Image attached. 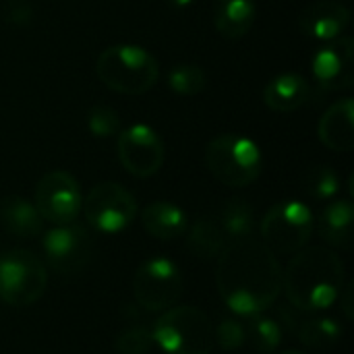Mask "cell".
<instances>
[{
	"mask_svg": "<svg viewBox=\"0 0 354 354\" xmlns=\"http://www.w3.org/2000/svg\"><path fill=\"white\" fill-rule=\"evenodd\" d=\"M168 87L178 95H197L207 87V75L197 64H176L168 73Z\"/></svg>",
	"mask_w": 354,
	"mask_h": 354,
	"instance_id": "26",
	"label": "cell"
},
{
	"mask_svg": "<svg viewBox=\"0 0 354 354\" xmlns=\"http://www.w3.org/2000/svg\"><path fill=\"white\" fill-rule=\"evenodd\" d=\"M319 141L332 151H353L354 149V102L353 97H342L332 104L319 124Z\"/></svg>",
	"mask_w": 354,
	"mask_h": 354,
	"instance_id": "15",
	"label": "cell"
},
{
	"mask_svg": "<svg viewBox=\"0 0 354 354\" xmlns=\"http://www.w3.org/2000/svg\"><path fill=\"white\" fill-rule=\"evenodd\" d=\"M255 15V0H218L214 10V25L220 35L239 39L253 27Z\"/></svg>",
	"mask_w": 354,
	"mask_h": 354,
	"instance_id": "20",
	"label": "cell"
},
{
	"mask_svg": "<svg viewBox=\"0 0 354 354\" xmlns=\"http://www.w3.org/2000/svg\"><path fill=\"white\" fill-rule=\"evenodd\" d=\"M2 17L6 23H10L15 27H25L33 19V6L29 0H4Z\"/></svg>",
	"mask_w": 354,
	"mask_h": 354,
	"instance_id": "30",
	"label": "cell"
},
{
	"mask_svg": "<svg viewBox=\"0 0 354 354\" xmlns=\"http://www.w3.org/2000/svg\"><path fill=\"white\" fill-rule=\"evenodd\" d=\"M174 8H187V6H191L195 0H168Z\"/></svg>",
	"mask_w": 354,
	"mask_h": 354,
	"instance_id": "33",
	"label": "cell"
},
{
	"mask_svg": "<svg viewBox=\"0 0 354 354\" xmlns=\"http://www.w3.org/2000/svg\"><path fill=\"white\" fill-rule=\"evenodd\" d=\"M133 295L145 311H166L183 295V274L168 257H151L137 268Z\"/></svg>",
	"mask_w": 354,
	"mask_h": 354,
	"instance_id": "9",
	"label": "cell"
},
{
	"mask_svg": "<svg viewBox=\"0 0 354 354\" xmlns=\"http://www.w3.org/2000/svg\"><path fill=\"white\" fill-rule=\"evenodd\" d=\"M218 222H220V226H222V230L230 243L251 239L255 228H257L255 207L245 199H232L224 205Z\"/></svg>",
	"mask_w": 354,
	"mask_h": 354,
	"instance_id": "23",
	"label": "cell"
},
{
	"mask_svg": "<svg viewBox=\"0 0 354 354\" xmlns=\"http://www.w3.org/2000/svg\"><path fill=\"white\" fill-rule=\"evenodd\" d=\"M313 81L322 91H342L354 83V37L340 35L326 41L311 60Z\"/></svg>",
	"mask_w": 354,
	"mask_h": 354,
	"instance_id": "13",
	"label": "cell"
},
{
	"mask_svg": "<svg viewBox=\"0 0 354 354\" xmlns=\"http://www.w3.org/2000/svg\"><path fill=\"white\" fill-rule=\"evenodd\" d=\"M116 151L122 168L137 178L153 176L166 158L162 137L156 133V129L143 122L118 131Z\"/></svg>",
	"mask_w": 354,
	"mask_h": 354,
	"instance_id": "11",
	"label": "cell"
},
{
	"mask_svg": "<svg viewBox=\"0 0 354 354\" xmlns=\"http://www.w3.org/2000/svg\"><path fill=\"white\" fill-rule=\"evenodd\" d=\"M315 230V218L303 201H280L268 209L259 224L261 243L278 257L303 251Z\"/></svg>",
	"mask_w": 354,
	"mask_h": 354,
	"instance_id": "6",
	"label": "cell"
},
{
	"mask_svg": "<svg viewBox=\"0 0 354 354\" xmlns=\"http://www.w3.org/2000/svg\"><path fill=\"white\" fill-rule=\"evenodd\" d=\"M95 75L116 93L141 95L156 85L160 66L149 50L135 44H116L100 52Z\"/></svg>",
	"mask_w": 354,
	"mask_h": 354,
	"instance_id": "3",
	"label": "cell"
},
{
	"mask_svg": "<svg viewBox=\"0 0 354 354\" xmlns=\"http://www.w3.org/2000/svg\"><path fill=\"white\" fill-rule=\"evenodd\" d=\"M280 354H305V353H301V351H284V353H280Z\"/></svg>",
	"mask_w": 354,
	"mask_h": 354,
	"instance_id": "34",
	"label": "cell"
},
{
	"mask_svg": "<svg viewBox=\"0 0 354 354\" xmlns=\"http://www.w3.org/2000/svg\"><path fill=\"white\" fill-rule=\"evenodd\" d=\"M309 95H311L309 81L299 73H282L274 77L263 91L266 106L282 114L299 110L309 100Z\"/></svg>",
	"mask_w": 354,
	"mask_h": 354,
	"instance_id": "17",
	"label": "cell"
},
{
	"mask_svg": "<svg viewBox=\"0 0 354 354\" xmlns=\"http://www.w3.org/2000/svg\"><path fill=\"white\" fill-rule=\"evenodd\" d=\"M214 344L232 353L247 344V324L236 317H226L214 328Z\"/></svg>",
	"mask_w": 354,
	"mask_h": 354,
	"instance_id": "27",
	"label": "cell"
},
{
	"mask_svg": "<svg viewBox=\"0 0 354 354\" xmlns=\"http://www.w3.org/2000/svg\"><path fill=\"white\" fill-rule=\"evenodd\" d=\"M87 129L93 137H100V139L114 137L120 131V118L114 108L100 104L87 112Z\"/></svg>",
	"mask_w": 354,
	"mask_h": 354,
	"instance_id": "28",
	"label": "cell"
},
{
	"mask_svg": "<svg viewBox=\"0 0 354 354\" xmlns=\"http://www.w3.org/2000/svg\"><path fill=\"white\" fill-rule=\"evenodd\" d=\"M353 295H354V282H346L344 288L340 290V297H338V303L342 305V311H344V317L346 322H353Z\"/></svg>",
	"mask_w": 354,
	"mask_h": 354,
	"instance_id": "32",
	"label": "cell"
},
{
	"mask_svg": "<svg viewBox=\"0 0 354 354\" xmlns=\"http://www.w3.org/2000/svg\"><path fill=\"white\" fill-rule=\"evenodd\" d=\"M216 284L232 313L253 317L266 313L282 295V266L261 241H232L218 255Z\"/></svg>",
	"mask_w": 354,
	"mask_h": 354,
	"instance_id": "1",
	"label": "cell"
},
{
	"mask_svg": "<svg viewBox=\"0 0 354 354\" xmlns=\"http://www.w3.org/2000/svg\"><path fill=\"white\" fill-rule=\"evenodd\" d=\"M87 224L106 234L127 230L137 218V201L118 183H97L81 205Z\"/></svg>",
	"mask_w": 354,
	"mask_h": 354,
	"instance_id": "8",
	"label": "cell"
},
{
	"mask_svg": "<svg viewBox=\"0 0 354 354\" xmlns=\"http://www.w3.org/2000/svg\"><path fill=\"white\" fill-rule=\"evenodd\" d=\"M0 224L4 230L21 239L39 236L44 230V220L37 207L31 201L17 195L0 201Z\"/></svg>",
	"mask_w": 354,
	"mask_h": 354,
	"instance_id": "19",
	"label": "cell"
},
{
	"mask_svg": "<svg viewBox=\"0 0 354 354\" xmlns=\"http://www.w3.org/2000/svg\"><path fill=\"white\" fill-rule=\"evenodd\" d=\"M282 338H284V330L274 317H268L263 313L249 317L247 342H251L255 346V351L263 354L274 353L282 344Z\"/></svg>",
	"mask_w": 354,
	"mask_h": 354,
	"instance_id": "24",
	"label": "cell"
},
{
	"mask_svg": "<svg viewBox=\"0 0 354 354\" xmlns=\"http://www.w3.org/2000/svg\"><path fill=\"white\" fill-rule=\"evenodd\" d=\"M305 315H307L305 311H301V309L292 307L290 303H286V305H278L276 307V317L274 319L282 326V330H288V332L295 334Z\"/></svg>",
	"mask_w": 354,
	"mask_h": 354,
	"instance_id": "31",
	"label": "cell"
},
{
	"mask_svg": "<svg viewBox=\"0 0 354 354\" xmlns=\"http://www.w3.org/2000/svg\"><path fill=\"white\" fill-rule=\"evenodd\" d=\"M41 247L44 257L54 272L62 276H73L89 263L93 241L85 226L71 222L50 228L44 234Z\"/></svg>",
	"mask_w": 354,
	"mask_h": 354,
	"instance_id": "12",
	"label": "cell"
},
{
	"mask_svg": "<svg viewBox=\"0 0 354 354\" xmlns=\"http://www.w3.org/2000/svg\"><path fill=\"white\" fill-rule=\"evenodd\" d=\"M346 284L344 263L328 247H305L282 270V292L305 313L332 307Z\"/></svg>",
	"mask_w": 354,
	"mask_h": 354,
	"instance_id": "2",
	"label": "cell"
},
{
	"mask_svg": "<svg viewBox=\"0 0 354 354\" xmlns=\"http://www.w3.org/2000/svg\"><path fill=\"white\" fill-rule=\"evenodd\" d=\"M48 286L46 263L27 249H12L0 257V301L10 307L37 303Z\"/></svg>",
	"mask_w": 354,
	"mask_h": 354,
	"instance_id": "7",
	"label": "cell"
},
{
	"mask_svg": "<svg viewBox=\"0 0 354 354\" xmlns=\"http://www.w3.org/2000/svg\"><path fill=\"white\" fill-rule=\"evenodd\" d=\"M319 239L334 249H351L354 239V205L351 199H336L328 203L317 222Z\"/></svg>",
	"mask_w": 354,
	"mask_h": 354,
	"instance_id": "16",
	"label": "cell"
},
{
	"mask_svg": "<svg viewBox=\"0 0 354 354\" xmlns=\"http://www.w3.org/2000/svg\"><path fill=\"white\" fill-rule=\"evenodd\" d=\"M143 228L158 241H172L187 232V214L170 201H153L141 212Z\"/></svg>",
	"mask_w": 354,
	"mask_h": 354,
	"instance_id": "18",
	"label": "cell"
},
{
	"mask_svg": "<svg viewBox=\"0 0 354 354\" xmlns=\"http://www.w3.org/2000/svg\"><path fill=\"white\" fill-rule=\"evenodd\" d=\"M151 334L164 354H209L214 348V326L205 311L193 305L166 309Z\"/></svg>",
	"mask_w": 354,
	"mask_h": 354,
	"instance_id": "4",
	"label": "cell"
},
{
	"mask_svg": "<svg viewBox=\"0 0 354 354\" xmlns=\"http://www.w3.org/2000/svg\"><path fill=\"white\" fill-rule=\"evenodd\" d=\"M295 336L311 348H332L342 338V326L334 317H317L307 313L299 324Z\"/></svg>",
	"mask_w": 354,
	"mask_h": 354,
	"instance_id": "22",
	"label": "cell"
},
{
	"mask_svg": "<svg viewBox=\"0 0 354 354\" xmlns=\"http://www.w3.org/2000/svg\"><path fill=\"white\" fill-rule=\"evenodd\" d=\"M156 346L151 328H131L116 338V351L120 354H147Z\"/></svg>",
	"mask_w": 354,
	"mask_h": 354,
	"instance_id": "29",
	"label": "cell"
},
{
	"mask_svg": "<svg viewBox=\"0 0 354 354\" xmlns=\"http://www.w3.org/2000/svg\"><path fill=\"white\" fill-rule=\"evenodd\" d=\"M33 199V205L37 207L41 220L54 226L75 222L83 205L79 183L73 174L64 170H52L44 174L35 187Z\"/></svg>",
	"mask_w": 354,
	"mask_h": 354,
	"instance_id": "10",
	"label": "cell"
},
{
	"mask_svg": "<svg viewBox=\"0 0 354 354\" xmlns=\"http://www.w3.org/2000/svg\"><path fill=\"white\" fill-rule=\"evenodd\" d=\"M187 230H189L187 249L197 259H218V255L228 245V239H226L220 222L214 218H199Z\"/></svg>",
	"mask_w": 354,
	"mask_h": 354,
	"instance_id": "21",
	"label": "cell"
},
{
	"mask_svg": "<svg viewBox=\"0 0 354 354\" xmlns=\"http://www.w3.org/2000/svg\"><path fill=\"white\" fill-rule=\"evenodd\" d=\"M205 166L222 185L247 187L259 178L263 170V156L253 139L226 133L207 143Z\"/></svg>",
	"mask_w": 354,
	"mask_h": 354,
	"instance_id": "5",
	"label": "cell"
},
{
	"mask_svg": "<svg viewBox=\"0 0 354 354\" xmlns=\"http://www.w3.org/2000/svg\"><path fill=\"white\" fill-rule=\"evenodd\" d=\"M348 25L351 10L344 4L332 0L313 2L299 17V29L303 31V35L317 41H330L344 35Z\"/></svg>",
	"mask_w": 354,
	"mask_h": 354,
	"instance_id": "14",
	"label": "cell"
},
{
	"mask_svg": "<svg viewBox=\"0 0 354 354\" xmlns=\"http://www.w3.org/2000/svg\"><path fill=\"white\" fill-rule=\"evenodd\" d=\"M305 193L317 201H330L340 193V176L334 168L330 166H313L305 174Z\"/></svg>",
	"mask_w": 354,
	"mask_h": 354,
	"instance_id": "25",
	"label": "cell"
}]
</instances>
